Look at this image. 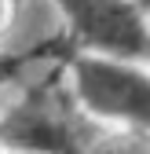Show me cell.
Here are the masks:
<instances>
[{"mask_svg":"<svg viewBox=\"0 0 150 154\" xmlns=\"http://www.w3.org/2000/svg\"><path fill=\"white\" fill-rule=\"evenodd\" d=\"M77 88L92 110L150 128V77L128 66L88 59L77 66Z\"/></svg>","mask_w":150,"mask_h":154,"instance_id":"6da1fadb","label":"cell"},{"mask_svg":"<svg viewBox=\"0 0 150 154\" xmlns=\"http://www.w3.org/2000/svg\"><path fill=\"white\" fill-rule=\"evenodd\" d=\"M59 4L70 11L77 33L88 44L117 55H139L146 48V29L124 0H59Z\"/></svg>","mask_w":150,"mask_h":154,"instance_id":"7a4b0ae2","label":"cell"},{"mask_svg":"<svg viewBox=\"0 0 150 154\" xmlns=\"http://www.w3.org/2000/svg\"><path fill=\"white\" fill-rule=\"evenodd\" d=\"M0 140L22 150H48V154H66L70 147V121L62 118V106L55 103L48 88H33L11 114L0 121Z\"/></svg>","mask_w":150,"mask_h":154,"instance_id":"3957f363","label":"cell"},{"mask_svg":"<svg viewBox=\"0 0 150 154\" xmlns=\"http://www.w3.org/2000/svg\"><path fill=\"white\" fill-rule=\"evenodd\" d=\"M92 154H150V143H139V140H110V143L95 147Z\"/></svg>","mask_w":150,"mask_h":154,"instance_id":"277c9868","label":"cell"},{"mask_svg":"<svg viewBox=\"0 0 150 154\" xmlns=\"http://www.w3.org/2000/svg\"><path fill=\"white\" fill-rule=\"evenodd\" d=\"M8 70H11V63H0V77H4V73H8Z\"/></svg>","mask_w":150,"mask_h":154,"instance_id":"5b68a950","label":"cell"},{"mask_svg":"<svg viewBox=\"0 0 150 154\" xmlns=\"http://www.w3.org/2000/svg\"><path fill=\"white\" fill-rule=\"evenodd\" d=\"M0 18H4V0H0Z\"/></svg>","mask_w":150,"mask_h":154,"instance_id":"8992f818","label":"cell"},{"mask_svg":"<svg viewBox=\"0 0 150 154\" xmlns=\"http://www.w3.org/2000/svg\"><path fill=\"white\" fill-rule=\"evenodd\" d=\"M139 4H146V8H150V0H139Z\"/></svg>","mask_w":150,"mask_h":154,"instance_id":"52a82bcc","label":"cell"}]
</instances>
